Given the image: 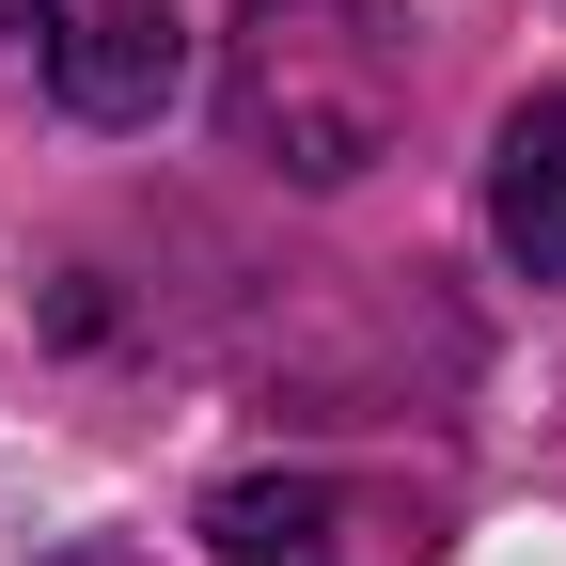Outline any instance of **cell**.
<instances>
[{
  "instance_id": "4",
  "label": "cell",
  "mask_w": 566,
  "mask_h": 566,
  "mask_svg": "<svg viewBox=\"0 0 566 566\" xmlns=\"http://www.w3.org/2000/svg\"><path fill=\"white\" fill-rule=\"evenodd\" d=\"M488 221H504L520 283H566V95H535L504 126V174H488Z\"/></svg>"
},
{
  "instance_id": "5",
  "label": "cell",
  "mask_w": 566,
  "mask_h": 566,
  "mask_svg": "<svg viewBox=\"0 0 566 566\" xmlns=\"http://www.w3.org/2000/svg\"><path fill=\"white\" fill-rule=\"evenodd\" d=\"M80 566H95V551H80Z\"/></svg>"
},
{
  "instance_id": "3",
  "label": "cell",
  "mask_w": 566,
  "mask_h": 566,
  "mask_svg": "<svg viewBox=\"0 0 566 566\" xmlns=\"http://www.w3.org/2000/svg\"><path fill=\"white\" fill-rule=\"evenodd\" d=\"M205 535H221V566H394V535L331 472H252V488L205 504Z\"/></svg>"
},
{
  "instance_id": "2",
  "label": "cell",
  "mask_w": 566,
  "mask_h": 566,
  "mask_svg": "<svg viewBox=\"0 0 566 566\" xmlns=\"http://www.w3.org/2000/svg\"><path fill=\"white\" fill-rule=\"evenodd\" d=\"M0 32L48 63V95L80 111V126H158L174 80H189L174 0H0Z\"/></svg>"
},
{
  "instance_id": "1",
  "label": "cell",
  "mask_w": 566,
  "mask_h": 566,
  "mask_svg": "<svg viewBox=\"0 0 566 566\" xmlns=\"http://www.w3.org/2000/svg\"><path fill=\"white\" fill-rule=\"evenodd\" d=\"M394 95H409V63H394V32L363 17V0H237V32H221V126H237V158L300 174V189L363 174L394 142Z\"/></svg>"
}]
</instances>
